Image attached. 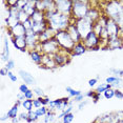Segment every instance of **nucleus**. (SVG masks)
Returning <instances> with one entry per match:
<instances>
[{"label": "nucleus", "instance_id": "obj_1", "mask_svg": "<svg viewBox=\"0 0 123 123\" xmlns=\"http://www.w3.org/2000/svg\"><path fill=\"white\" fill-rule=\"evenodd\" d=\"M45 18L49 24L55 31H65L71 24V16L61 14L57 11L54 12H45Z\"/></svg>", "mask_w": 123, "mask_h": 123}, {"label": "nucleus", "instance_id": "obj_2", "mask_svg": "<svg viewBox=\"0 0 123 123\" xmlns=\"http://www.w3.org/2000/svg\"><path fill=\"white\" fill-rule=\"evenodd\" d=\"M91 9V1L86 0H73V11L72 17L75 19H82L87 16Z\"/></svg>", "mask_w": 123, "mask_h": 123}, {"label": "nucleus", "instance_id": "obj_3", "mask_svg": "<svg viewBox=\"0 0 123 123\" xmlns=\"http://www.w3.org/2000/svg\"><path fill=\"white\" fill-rule=\"evenodd\" d=\"M56 40L58 41L60 45V49H64L66 52H72L73 47L76 43L74 42V40L72 39V37L69 36V34L65 31H58L56 33V36H55Z\"/></svg>", "mask_w": 123, "mask_h": 123}, {"label": "nucleus", "instance_id": "obj_4", "mask_svg": "<svg viewBox=\"0 0 123 123\" xmlns=\"http://www.w3.org/2000/svg\"><path fill=\"white\" fill-rule=\"evenodd\" d=\"M37 51L41 52L43 55H55L56 53L60 51V45L58 43V41L56 40V38H53L49 41H45L43 43H39L37 46Z\"/></svg>", "mask_w": 123, "mask_h": 123}, {"label": "nucleus", "instance_id": "obj_5", "mask_svg": "<svg viewBox=\"0 0 123 123\" xmlns=\"http://www.w3.org/2000/svg\"><path fill=\"white\" fill-rule=\"evenodd\" d=\"M76 25L78 27V30H79L81 36L84 38L88 33H91L92 31H93L94 22L92 21L91 19H88L87 17H85V18H82V19H78L76 21Z\"/></svg>", "mask_w": 123, "mask_h": 123}, {"label": "nucleus", "instance_id": "obj_6", "mask_svg": "<svg viewBox=\"0 0 123 123\" xmlns=\"http://www.w3.org/2000/svg\"><path fill=\"white\" fill-rule=\"evenodd\" d=\"M72 54L69 52H66L64 49H60L58 53H56L55 55H53V58H54V61L56 63V66H64L66 64H68L72 60Z\"/></svg>", "mask_w": 123, "mask_h": 123}, {"label": "nucleus", "instance_id": "obj_7", "mask_svg": "<svg viewBox=\"0 0 123 123\" xmlns=\"http://www.w3.org/2000/svg\"><path fill=\"white\" fill-rule=\"evenodd\" d=\"M56 11L68 16H72L73 0H55Z\"/></svg>", "mask_w": 123, "mask_h": 123}, {"label": "nucleus", "instance_id": "obj_8", "mask_svg": "<svg viewBox=\"0 0 123 123\" xmlns=\"http://www.w3.org/2000/svg\"><path fill=\"white\" fill-rule=\"evenodd\" d=\"M82 42L84 43V45L86 46L87 51H91V49H94V47L99 46L100 45V42H101V40H100L99 36H98L96 33L94 32V31H92L91 33H88V34L86 35L84 38H83Z\"/></svg>", "mask_w": 123, "mask_h": 123}, {"label": "nucleus", "instance_id": "obj_9", "mask_svg": "<svg viewBox=\"0 0 123 123\" xmlns=\"http://www.w3.org/2000/svg\"><path fill=\"white\" fill-rule=\"evenodd\" d=\"M105 29H106V31H107L108 37L110 38L118 37V36H120V33H121V29H120V26L113 20V19H111L110 17H108L107 20H106Z\"/></svg>", "mask_w": 123, "mask_h": 123}, {"label": "nucleus", "instance_id": "obj_10", "mask_svg": "<svg viewBox=\"0 0 123 123\" xmlns=\"http://www.w3.org/2000/svg\"><path fill=\"white\" fill-rule=\"evenodd\" d=\"M26 43H27V51H34L37 49L38 44H39V39H38V35L36 34L33 30L26 31ZM27 52V53H29Z\"/></svg>", "mask_w": 123, "mask_h": 123}, {"label": "nucleus", "instance_id": "obj_11", "mask_svg": "<svg viewBox=\"0 0 123 123\" xmlns=\"http://www.w3.org/2000/svg\"><path fill=\"white\" fill-rule=\"evenodd\" d=\"M6 35L9 36L10 38L25 36L26 35V30L24 29L23 24L19 22V23H17L15 26L11 27V29H7V27H6Z\"/></svg>", "mask_w": 123, "mask_h": 123}, {"label": "nucleus", "instance_id": "obj_12", "mask_svg": "<svg viewBox=\"0 0 123 123\" xmlns=\"http://www.w3.org/2000/svg\"><path fill=\"white\" fill-rule=\"evenodd\" d=\"M2 39H3V47L1 49L0 53V58H1L2 62L6 63L10 60V46H9V42L11 40V38L7 35L2 34Z\"/></svg>", "mask_w": 123, "mask_h": 123}, {"label": "nucleus", "instance_id": "obj_13", "mask_svg": "<svg viewBox=\"0 0 123 123\" xmlns=\"http://www.w3.org/2000/svg\"><path fill=\"white\" fill-rule=\"evenodd\" d=\"M11 42L15 49H19L20 52H29L27 51V43H26V37L25 36H20V37H13L11 38Z\"/></svg>", "mask_w": 123, "mask_h": 123}, {"label": "nucleus", "instance_id": "obj_14", "mask_svg": "<svg viewBox=\"0 0 123 123\" xmlns=\"http://www.w3.org/2000/svg\"><path fill=\"white\" fill-rule=\"evenodd\" d=\"M66 32L69 34V36L72 37V39L74 40L75 43H78V42H82L83 41V37L81 36L79 30L76 24H69L68 27L66 29Z\"/></svg>", "mask_w": 123, "mask_h": 123}, {"label": "nucleus", "instance_id": "obj_15", "mask_svg": "<svg viewBox=\"0 0 123 123\" xmlns=\"http://www.w3.org/2000/svg\"><path fill=\"white\" fill-rule=\"evenodd\" d=\"M56 33H57V31H55L54 29H52L51 26H49L44 32H42L41 34L38 35L39 43H43V42H45V41H49V40H51V39L55 38Z\"/></svg>", "mask_w": 123, "mask_h": 123}, {"label": "nucleus", "instance_id": "obj_16", "mask_svg": "<svg viewBox=\"0 0 123 123\" xmlns=\"http://www.w3.org/2000/svg\"><path fill=\"white\" fill-rule=\"evenodd\" d=\"M18 74H19V76H20V78L23 80V82L25 83V84H27V85H36L37 81H36L35 77L33 76L32 74H30L29 72L23 71V69H19Z\"/></svg>", "mask_w": 123, "mask_h": 123}, {"label": "nucleus", "instance_id": "obj_17", "mask_svg": "<svg viewBox=\"0 0 123 123\" xmlns=\"http://www.w3.org/2000/svg\"><path fill=\"white\" fill-rule=\"evenodd\" d=\"M39 68H44V69H55L56 63L54 61L52 55H43V60H42V65L38 66Z\"/></svg>", "mask_w": 123, "mask_h": 123}, {"label": "nucleus", "instance_id": "obj_18", "mask_svg": "<svg viewBox=\"0 0 123 123\" xmlns=\"http://www.w3.org/2000/svg\"><path fill=\"white\" fill-rule=\"evenodd\" d=\"M107 49H123V39L118 36L115 38H110L108 39V44H107Z\"/></svg>", "mask_w": 123, "mask_h": 123}, {"label": "nucleus", "instance_id": "obj_19", "mask_svg": "<svg viewBox=\"0 0 123 123\" xmlns=\"http://www.w3.org/2000/svg\"><path fill=\"white\" fill-rule=\"evenodd\" d=\"M29 55H30V57H31V60H32L35 64H37L38 66L42 65L43 54H42L41 52L37 51V49H34V51L29 52Z\"/></svg>", "mask_w": 123, "mask_h": 123}, {"label": "nucleus", "instance_id": "obj_20", "mask_svg": "<svg viewBox=\"0 0 123 123\" xmlns=\"http://www.w3.org/2000/svg\"><path fill=\"white\" fill-rule=\"evenodd\" d=\"M87 52V49H86V46L84 45V43L83 42H78L74 45L73 47L71 54L72 56L74 57V56H80V55H83L84 53Z\"/></svg>", "mask_w": 123, "mask_h": 123}, {"label": "nucleus", "instance_id": "obj_21", "mask_svg": "<svg viewBox=\"0 0 123 123\" xmlns=\"http://www.w3.org/2000/svg\"><path fill=\"white\" fill-rule=\"evenodd\" d=\"M35 3H36V1H33V0H29L27 4L23 7V10H22L23 12H25V13L27 14V15L30 16V17H31V16H32L35 12H36V11H37Z\"/></svg>", "mask_w": 123, "mask_h": 123}, {"label": "nucleus", "instance_id": "obj_22", "mask_svg": "<svg viewBox=\"0 0 123 123\" xmlns=\"http://www.w3.org/2000/svg\"><path fill=\"white\" fill-rule=\"evenodd\" d=\"M31 19H32L33 22H42L46 19L45 18V13L37 10L32 16H31Z\"/></svg>", "mask_w": 123, "mask_h": 123}, {"label": "nucleus", "instance_id": "obj_23", "mask_svg": "<svg viewBox=\"0 0 123 123\" xmlns=\"http://www.w3.org/2000/svg\"><path fill=\"white\" fill-rule=\"evenodd\" d=\"M19 106L18 105H16V104H14L12 107L9 110V111L6 113V115L9 116V118L12 120L14 118H17V117L19 116Z\"/></svg>", "mask_w": 123, "mask_h": 123}, {"label": "nucleus", "instance_id": "obj_24", "mask_svg": "<svg viewBox=\"0 0 123 123\" xmlns=\"http://www.w3.org/2000/svg\"><path fill=\"white\" fill-rule=\"evenodd\" d=\"M108 88H111V85L108 84V83H100L99 85L96 87V89H95V92L98 94H103L105 91H107Z\"/></svg>", "mask_w": 123, "mask_h": 123}, {"label": "nucleus", "instance_id": "obj_25", "mask_svg": "<svg viewBox=\"0 0 123 123\" xmlns=\"http://www.w3.org/2000/svg\"><path fill=\"white\" fill-rule=\"evenodd\" d=\"M56 119H57V116H56L55 111H49V113L44 116V123H53Z\"/></svg>", "mask_w": 123, "mask_h": 123}, {"label": "nucleus", "instance_id": "obj_26", "mask_svg": "<svg viewBox=\"0 0 123 123\" xmlns=\"http://www.w3.org/2000/svg\"><path fill=\"white\" fill-rule=\"evenodd\" d=\"M22 107L25 110V111H32L33 107H34V104H33V100H29L25 99L24 101H22Z\"/></svg>", "mask_w": 123, "mask_h": 123}, {"label": "nucleus", "instance_id": "obj_27", "mask_svg": "<svg viewBox=\"0 0 123 123\" xmlns=\"http://www.w3.org/2000/svg\"><path fill=\"white\" fill-rule=\"evenodd\" d=\"M65 91L68 93V97H73V98H75V97H77V96H79V95L82 94V92H81V91L74 89L73 87H71V86H66Z\"/></svg>", "mask_w": 123, "mask_h": 123}, {"label": "nucleus", "instance_id": "obj_28", "mask_svg": "<svg viewBox=\"0 0 123 123\" xmlns=\"http://www.w3.org/2000/svg\"><path fill=\"white\" fill-rule=\"evenodd\" d=\"M35 111H36V114H37V116L40 118V117H44L49 113V108H47V106H42V107L35 110Z\"/></svg>", "mask_w": 123, "mask_h": 123}, {"label": "nucleus", "instance_id": "obj_29", "mask_svg": "<svg viewBox=\"0 0 123 123\" xmlns=\"http://www.w3.org/2000/svg\"><path fill=\"white\" fill-rule=\"evenodd\" d=\"M115 92H116V89L115 88H108L107 91H105L104 93H103V97L105 98V99H113V98L115 97Z\"/></svg>", "mask_w": 123, "mask_h": 123}, {"label": "nucleus", "instance_id": "obj_30", "mask_svg": "<svg viewBox=\"0 0 123 123\" xmlns=\"http://www.w3.org/2000/svg\"><path fill=\"white\" fill-rule=\"evenodd\" d=\"M31 17L25 12H23V11H19V14H18V20L20 23H23V22H25L27 19H30Z\"/></svg>", "mask_w": 123, "mask_h": 123}, {"label": "nucleus", "instance_id": "obj_31", "mask_svg": "<svg viewBox=\"0 0 123 123\" xmlns=\"http://www.w3.org/2000/svg\"><path fill=\"white\" fill-rule=\"evenodd\" d=\"M39 119V117L37 116V114H36L35 111H29V119H27V123H33L35 121H37Z\"/></svg>", "mask_w": 123, "mask_h": 123}, {"label": "nucleus", "instance_id": "obj_32", "mask_svg": "<svg viewBox=\"0 0 123 123\" xmlns=\"http://www.w3.org/2000/svg\"><path fill=\"white\" fill-rule=\"evenodd\" d=\"M110 73L113 75V76H115V77H120V78L123 77V69H120V68H110Z\"/></svg>", "mask_w": 123, "mask_h": 123}, {"label": "nucleus", "instance_id": "obj_33", "mask_svg": "<svg viewBox=\"0 0 123 123\" xmlns=\"http://www.w3.org/2000/svg\"><path fill=\"white\" fill-rule=\"evenodd\" d=\"M4 68L6 69L7 72H12V69L15 68V61H14L13 59H10L6 63H5Z\"/></svg>", "mask_w": 123, "mask_h": 123}, {"label": "nucleus", "instance_id": "obj_34", "mask_svg": "<svg viewBox=\"0 0 123 123\" xmlns=\"http://www.w3.org/2000/svg\"><path fill=\"white\" fill-rule=\"evenodd\" d=\"M74 118H75V115L73 113L68 114V115H65V116L63 117L62 123H72L73 121H74Z\"/></svg>", "mask_w": 123, "mask_h": 123}, {"label": "nucleus", "instance_id": "obj_35", "mask_svg": "<svg viewBox=\"0 0 123 123\" xmlns=\"http://www.w3.org/2000/svg\"><path fill=\"white\" fill-rule=\"evenodd\" d=\"M111 87L115 88V89H120L121 87H123V79L122 78L118 77V79L116 80V82L114 84H111Z\"/></svg>", "mask_w": 123, "mask_h": 123}, {"label": "nucleus", "instance_id": "obj_36", "mask_svg": "<svg viewBox=\"0 0 123 123\" xmlns=\"http://www.w3.org/2000/svg\"><path fill=\"white\" fill-rule=\"evenodd\" d=\"M33 92L35 93V95L37 96V98H40V97H45V95H44V92H43V89L42 88H40V87H34L33 88Z\"/></svg>", "mask_w": 123, "mask_h": 123}, {"label": "nucleus", "instance_id": "obj_37", "mask_svg": "<svg viewBox=\"0 0 123 123\" xmlns=\"http://www.w3.org/2000/svg\"><path fill=\"white\" fill-rule=\"evenodd\" d=\"M23 26H24V29H25L26 31H30V30H32L33 29V21H32V19H27V20L25 22H23Z\"/></svg>", "mask_w": 123, "mask_h": 123}, {"label": "nucleus", "instance_id": "obj_38", "mask_svg": "<svg viewBox=\"0 0 123 123\" xmlns=\"http://www.w3.org/2000/svg\"><path fill=\"white\" fill-rule=\"evenodd\" d=\"M30 88H29V85L25 84V83H22V84L19 86V93L21 94H25L26 92H29Z\"/></svg>", "mask_w": 123, "mask_h": 123}, {"label": "nucleus", "instance_id": "obj_39", "mask_svg": "<svg viewBox=\"0 0 123 123\" xmlns=\"http://www.w3.org/2000/svg\"><path fill=\"white\" fill-rule=\"evenodd\" d=\"M84 100H85V95L84 94H81V95H79V96L73 98V101H74V103L75 102H76V103H80V102L84 101Z\"/></svg>", "mask_w": 123, "mask_h": 123}, {"label": "nucleus", "instance_id": "obj_40", "mask_svg": "<svg viewBox=\"0 0 123 123\" xmlns=\"http://www.w3.org/2000/svg\"><path fill=\"white\" fill-rule=\"evenodd\" d=\"M18 118L20 119V121H27V119H29V113L27 111H22V113L19 114Z\"/></svg>", "mask_w": 123, "mask_h": 123}, {"label": "nucleus", "instance_id": "obj_41", "mask_svg": "<svg viewBox=\"0 0 123 123\" xmlns=\"http://www.w3.org/2000/svg\"><path fill=\"white\" fill-rule=\"evenodd\" d=\"M33 104H34V107L37 110V108H40V107H42V103H41L40 101V99L39 98H36V99H33Z\"/></svg>", "mask_w": 123, "mask_h": 123}, {"label": "nucleus", "instance_id": "obj_42", "mask_svg": "<svg viewBox=\"0 0 123 123\" xmlns=\"http://www.w3.org/2000/svg\"><path fill=\"white\" fill-rule=\"evenodd\" d=\"M117 79H118V77H115V76H108V77H106L105 82L111 85V84H114V83L116 82V80H117Z\"/></svg>", "mask_w": 123, "mask_h": 123}, {"label": "nucleus", "instance_id": "obj_43", "mask_svg": "<svg viewBox=\"0 0 123 123\" xmlns=\"http://www.w3.org/2000/svg\"><path fill=\"white\" fill-rule=\"evenodd\" d=\"M40 99V101H41V103H42V105L43 106H49V102H51V100H49V97H40L39 98Z\"/></svg>", "mask_w": 123, "mask_h": 123}, {"label": "nucleus", "instance_id": "obj_44", "mask_svg": "<svg viewBox=\"0 0 123 123\" xmlns=\"http://www.w3.org/2000/svg\"><path fill=\"white\" fill-rule=\"evenodd\" d=\"M24 96H25V99H29V100H33V99H35V98H34L35 93L33 92V89H30L29 92H26V93L24 94Z\"/></svg>", "mask_w": 123, "mask_h": 123}, {"label": "nucleus", "instance_id": "obj_45", "mask_svg": "<svg viewBox=\"0 0 123 123\" xmlns=\"http://www.w3.org/2000/svg\"><path fill=\"white\" fill-rule=\"evenodd\" d=\"M7 77H9V79L12 81V82H17V80H18L17 76H16L13 72H7Z\"/></svg>", "mask_w": 123, "mask_h": 123}, {"label": "nucleus", "instance_id": "obj_46", "mask_svg": "<svg viewBox=\"0 0 123 123\" xmlns=\"http://www.w3.org/2000/svg\"><path fill=\"white\" fill-rule=\"evenodd\" d=\"M88 103H89L88 100H84V101H82V102L78 103V111H82L83 108H84L85 106L88 104Z\"/></svg>", "mask_w": 123, "mask_h": 123}, {"label": "nucleus", "instance_id": "obj_47", "mask_svg": "<svg viewBox=\"0 0 123 123\" xmlns=\"http://www.w3.org/2000/svg\"><path fill=\"white\" fill-rule=\"evenodd\" d=\"M115 97H116L117 99L122 100L123 99V92L121 89H116V92H115Z\"/></svg>", "mask_w": 123, "mask_h": 123}, {"label": "nucleus", "instance_id": "obj_48", "mask_svg": "<svg viewBox=\"0 0 123 123\" xmlns=\"http://www.w3.org/2000/svg\"><path fill=\"white\" fill-rule=\"evenodd\" d=\"M92 100H93L94 103H97L99 100H101V94H98V93L95 92V94H94L93 98H92Z\"/></svg>", "mask_w": 123, "mask_h": 123}, {"label": "nucleus", "instance_id": "obj_49", "mask_svg": "<svg viewBox=\"0 0 123 123\" xmlns=\"http://www.w3.org/2000/svg\"><path fill=\"white\" fill-rule=\"evenodd\" d=\"M97 83H98V79H97V78H93V79H89L88 80V85L91 86V87H94Z\"/></svg>", "mask_w": 123, "mask_h": 123}, {"label": "nucleus", "instance_id": "obj_50", "mask_svg": "<svg viewBox=\"0 0 123 123\" xmlns=\"http://www.w3.org/2000/svg\"><path fill=\"white\" fill-rule=\"evenodd\" d=\"M94 94H95V91H87L86 93H84V95H85V98H93V96H94Z\"/></svg>", "mask_w": 123, "mask_h": 123}, {"label": "nucleus", "instance_id": "obj_51", "mask_svg": "<svg viewBox=\"0 0 123 123\" xmlns=\"http://www.w3.org/2000/svg\"><path fill=\"white\" fill-rule=\"evenodd\" d=\"M17 100H20V101H24V100H25V96H24V94L18 93V94H17Z\"/></svg>", "mask_w": 123, "mask_h": 123}, {"label": "nucleus", "instance_id": "obj_52", "mask_svg": "<svg viewBox=\"0 0 123 123\" xmlns=\"http://www.w3.org/2000/svg\"><path fill=\"white\" fill-rule=\"evenodd\" d=\"M0 75H1L2 77L7 76V71H6V69H5L4 68H0Z\"/></svg>", "mask_w": 123, "mask_h": 123}, {"label": "nucleus", "instance_id": "obj_53", "mask_svg": "<svg viewBox=\"0 0 123 123\" xmlns=\"http://www.w3.org/2000/svg\"><path fill=\"white\" fill-rule=\"evenodd\" d=\"M10 118H9V116H7L6 114L5 115H2V117L0 118V120H1V122H4V121H6V120H9Z\"/></svg>", "mask_w": 123, "mask_h": 123}, {"label": "nucleus", "instance_id": "obj_54", "mask_svg": "<svg viewBox=\"0 0 123 123\" xmlns=\"http://www.w3.org/2000/svg\"><path fill=\"white\" fill-rule=\"evenodd\" d=\"M19 121H20V119H19L18 117H17V118H14V119H12V123H18Z\"/></svg>", "mask_w": 123, "mask_h": 123}, {"label": "nucleus", "instance_id": "obj_55", "mask_svg": "<svg viewBox=\"0 0 123 123\" xmlns=\"http://www.w3.org/2000/svg\"><path fill=\"white\" fill-rule=\"evenodd\" d=\"M16 105H18L19 107H20V106H22V101H20V100H16V103H15Z\"/></svg>", "mask_w": 123, "mask_h": 123}, {"label": "nucleus", "instance_id": "obj_56", "mask_svg": "<svg viewBox=\"0 0 123 123\" xmlns=\"http://www.w3.org/2000/svg\"><path fill=\"white\" fill-rule=\"evenodd\" d=\"M120 37L123 39V30H121V33H120Z\"/></svg>", "mask_w": 123, "mask_h": 123}, {"label": "nucleus", "instance_id": "obj_57", "mask_svg": "<svg viewBox=\"0 0 123 123\" xmlns=\"http://www.w3.org/2000/svg\"><path fill=\"white\" fill-rule=\"evenodd\" d=\"M93 123H101V122H96V121H94Z\"/></svg>", "mask_w": 123, "mask_h": 123}, {"label": "nucleus", "instance_id": "obj_58", "mask_svg": "<svg viewBox=\"0 0 123 123\" xmlns=\"http://www.w3.org/2000/svg\"><path fill=\"white\" fill-rule=\"evenodd\" d=\"M120 123H123V120H122V121H121V122H120Z\"/></svg>", "mask_w": 123, "mask_h": 123}, {"label": "nucleus", "instance_id": "obj_59", "mask_svg": "<svg viewBox=\"0 0 123 123\" xmlns=\"http://www.w3.org/2000/svg\"><path fill=\"white\" fill-rule=\"evenodd\" d=\"M122 3H123V1H122Z\"/></svg>", "mask_w": 123, "mask_h": 123}]
</instances>
